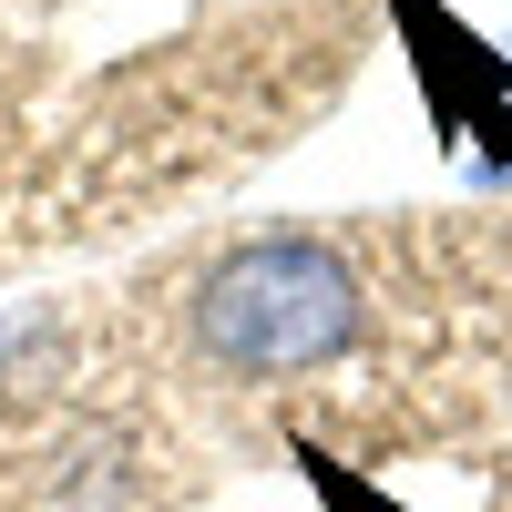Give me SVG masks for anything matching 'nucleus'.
<instances>
[{
    "instance_id": "nucleus-1",
    "label": "nucleus",
    "mask_w": 512,
    "mask_h": 512,
    "mask_svg": "<svg viewBox=\"0 0 512 512\" xmlns=\"http://www.w3.org/2000/svg\"><path fill=\"white\" fill-rule=\"evenodd\" d=\"M359 318H369V297L349 277V256L328 236H308V226L236 236L185 297L195 349L216 369H236V379H308L328 359H349Z\"/></svg>"
},
{
    "instance_id": "nucleus-2",
    "label": "nucleus",
    "mask_w": 512,
    "mask_h": 512,
    "mask_svg": "<svg viewBox=\"0 0 512 512\" xmlns=\"http://www.w3.org/2000/svg\"><path fill=\"white\" fill-rule=\"evenodd\" d=\"M492 185H512V154H502V164H492Z\"/></svg>"
},
{
    "instance_id": "nucleus-3",
    "label": "nucleus",
    "mask_w": 512,
    "mask_h": 512,
    "mask_svg": "<svg viewBox=\"0 0 512 512\" xmlns=\"http://www.w3.org/2000/svg\"><path fill=\"white\" fill-rule=\"evenodd\" d=\"M0 349H11V318H0Z\"/></svg>"
}]
</instances>
